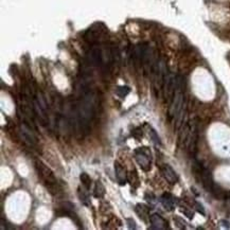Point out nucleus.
Returning a JSON list of instances; mask_svg holds the SVG:
<instances>
[{"mask_svg":"<svg viewBox=\"0 0 230 230\" xmlns=\"http://www.w3.org/2000/svg\"><path fill=\"white\" fill-rule=\"evenodd\" d=\"M82 95L76 108V123L81 128V133L87 134L95 113V94L86 85L82 86Z\"/></svg>","mask_w":230,"mask_h":230,"instance_id":"1","label":"nucleus"},{"mask_svg":"<svg viewBox=\"0 0 230 230\" xmlns=\"http://www.w3.org/2000/svg\"><path fill=\"white\" fill-rule=\"evenodd\" d=\"M35 168L37 170L38 176L43 180L44 185L46 186L47 190L52 195H56L61 191L58 187V182L52 170L44 163L40 160H35Z\"/></svg>","mask_w":230,"mask_h":230,"instance_id":"2","label":"nucleus"},{"mask_svg":"<svg viewBox=\"0 0 230 230\" xmlns=\"http://www.w3.org/2000/svg\"><path fill=\"white\" fill-rule=\"evenodd\" d=\"M197 139H198V131H197V123L196 120H191L188 124V131L186 136V146L190 154L194 155L197 148Z\"/></svg>","mask_w":230,"mask_h":230,"instance_id":"3","label":"nucleus"},{"mask_svg":"<svg viewBox=\"0 0 230 230\" xmlns=\"http://www.w3.org/2000/svg\"><path fill=\"white\" fill-rule=\"evenodd\" d=\"M135 159L137 163L140 165V168L144 172H149L151 170L152 165V153L149 148H138L134 152Z\"/></svg>","mask_w":230,"mask_h":230,"instance_id":"4","label":"nucleus"},{"mask_svg":"<svg viewBox=\"0 0 230 230\" xmlns=\"http://www.w3.org/2000/svg\"><path fill=\"white\" fill-rule=\"evenodd\" d=\"M194 170H195V172L197 173V175H200L204 188H205L208 192H212L215 185H214V182H213L212 175H211L210 171H209L208 169H206V168H204L200 162H195Z\"/></svg>","mask_w":230,"mask_h":230,"instance_id":"5","label":"nucleus"},{"mask_svg":"<svg viewBox=\"0 0 230 230\" xmlns=\"http://www.w3.org/2000/svg\"><path fill=\"white\" fill-rule=\"evenodd\" d=\"M19 134H20V137H21L22 141H24L27 145L35 146L36 144H37V138H36V136L34 135V133H33L32 128H31L25 122L21 123V125H20Z\"/></svg>","mask_w":230,"mask_h":230,"instance_id":"6","label":"nucleus"},{"mask_svg":"<svg viewBox=\"0 0 230 230\" xmlns=\"http://www.w3.org/2000/svg\"><path fill=\"white\" fill-rule=\"evenodd\" d=\"M87 61H88L89 65L91 66H100L104 63V56L101 48L94 46L89 50L88 55H87Z\"/></svg>","mask_w":230,"mask_h":230,"instance_id":"7","label":"nucleus"},{"mask_svg":"<svg viewBox=\"0 0 230 230\" xmlns=\"http://www.w3.org/2000/svg\"><path fill=\"white\" fill-rule=\"evenodd\" d=\"M160 172H161L162 176L165 180L171 185H174L178 182V176L176 172L173 170V168L169 164H162L160 168Z\"/></svg>","mask_w":230,"mask_h":230,"instance_id":"8","label":"nucleus"},{"mask_svg":"<svg viewBox=\"0 0 230 230\" xmlns=\"http://www.w3.org/2000/svg\"><path fill=\"white\" fill-rule=\"evenodd\" d=\"M115 173L119 185L124 186L127 182V172H126L125 168L118 161H115Z\"/></svg>","mask_w":230,"mask_h":230,"instance_id":"9","label":"nucleus"},{"mask_svg":"<svg viewBox=\"0 0 230 230\" xmlns=\"http://www.w3.org/2000/svg\"><path fill=\"white\" fill-rule=\"evenodd\" d=\"M150 221H151V225L153 229H167L168 228L167 221L157 213H154L153 215H151Z\"/></svg>","mask_w":230,"mask_h":230,"instance_id":"10","label":"nucleus"},{"mask_svg":"<svg viewBox=\"0 0 230 230\" xmlns=\"http://www.w3.org/2000/svg\"><path fill=\"white\" fill-rule=\"evenodd\" d=\"M160 201H161L162 206L164 207L165 210L172 211L175 208V200L174 197L170 194V193H163L160 197Z\"/></svg>","mask_w":230,"mask_h":230,"instance_id":"11","label":"nucleus"},{"mask_svg":"<svg viewBox=\"0 0 230 230\" xmlns=\"http://www.w3.org/2000/svg\"><path fill=\"white\" fill-rule=\"evenodd\" d=\"M135 211L137 215L140 218L143 222H148L149 219V213H150V208L144 204H137L135 207Z\"/></svg>","mask_w":230,"mask_h":230,"instance_id":"12","label":"nucleus"},{"mask_svg":"<svg viewBox=\"0 0 230 230\" xmlns=\"http://www.w3.org/2000/svg\"><path fill=\"white\" fill-rule=\"evenodd\" d=\"M105 195V188L104 186H103V183L100 182V180H98L97 182H95V186H94V196L95 198H103Z\"/></svg>","mask_w":230,"mask_h":230,"instance_id":"13","label":"nucleus"},{"mask_svg":"<svg viewBox=\"0 0 230 230\" xmlns=\"http://www.w3.org/2000/svg\"><path fill=\"white\" fill-rule=\"evenodd\" d=\"M127 182H130L131 185V187H134V188L139 187V177H138V174H137L136 170H133V171L127 173Z\"/></svg>","mask_w":230,"mask_h":230,"instance_id":"14","label":"nucleus"},{"mask_svg":"<svg viewBox=\"0 0 230 230\" xmlns=\"http://www.w3.org/2000/svg\"><path fill=\"white\" fill-rule=\"evenodd\" d=\"M79 197H80V200L82 201L83 205H85V206H87V207L90 206L89 195H88V193H87L84 189H81V188H79Z\"/></svg>","mask_w":230,"mask_h":230,"instance_id":"15","label":"nucleus"},{"mask_svg":"<svg viewBox=\"0 0 230 230\" xmlns=\"http://www.w3.org/2000/svg\"><path fill=\"white\" fill-rule=\"evenodd\" d=\"M131 92V88L128 86H119L116 89V94L121 99H124Z\"/></svg>","mask_w":230,"mask_h":230,"instance_id":"16","label":"nucleus"},{"mask_svg":"<svg viewBox=\"0 0 230 230\" xmlns=\"http://www.w3.org/2000/svg\"><path fill=\"white\" fill-rule=\"evenodd\" d=\"M80 180H81L82 185L88 190L90 188V186H91V178H90L89 175L87 174V173H82V174L80 175Z\"/></svg>","mask_w":230,"mask_h":230,"instance_id":"17","label":"nucleus"},{"mask_svg":"<svg viewBox=\"0 0 230 230\" xmlns=\"http://www.w3.org/2000/svg\"><path fill=\"white\" fill-rule=\"evenodd\" d=\"M150 137L152 138V140H153V142L156 145H161V141H160V138L158 137V135H157V133L155 131V130H153L152 127H150Z\"/></svg>","mask_w":230,"mask_h":230,"instance_id":"18","label":"nucleus"},{"mask_svg":"<svg viewBox=\"0 0 230 230\" xmlns=\"http://www.w3.org/2000/svg\"><path fill=\"white\" fill-rule=\"evenodd\" d=\"M174 222L176 223V226L178 227V228H180V229H185L186 228V222L182 221L180 218H175Z\"/></svg>","mask_w":230,"mask_h":230,"instance_id":"19","label":"nucleus"},{"mask_svg":"<svg viewBox=\"0 0 230 230\" xmlns=\"http://www.w3.org/2000/svg\"><path fill=\"white\" fill-rule=\"evenodd\" d=\"M126 222L128 224V228L130 229H135L136 228V223L133 218H126Z\"/></svg>","mask_w":230,"mask_h":230,"instance_id":"20","label":"nucleus"},{"mask_svg":"<svg viewBox=\"0 0 230 230\" xmlns=\"http://www.w3.org/2000/svg\"><path fill=\"white\" fill-rule=\"evenodd\" d=\"M195 207H196V210L198 211L200 214H203V215H205V210H204V207L200 205V203H195Z\"/></svg>","mask_w":230,"mask_h":230,"instance_id":"21","label":"nucleus"},{"mask_svg":"<svg viewBox=\"0 0 230 230\" xmlns=\"http://www.w3.org/2000/svg\"><path fill=\"white\" fill-rule=\"evenodd\" d=\"M180 210H182V212H183V213H185V214H186V215H187V216H188V218H189L190 219H191V218H193V213H192V212H191V211H189V210H187V209H186V210H185V209H180Z\"/></svg>","mask_w":230,"mask_h":230,"instance_id":"22","label":"nucleus"}]
</instances>
